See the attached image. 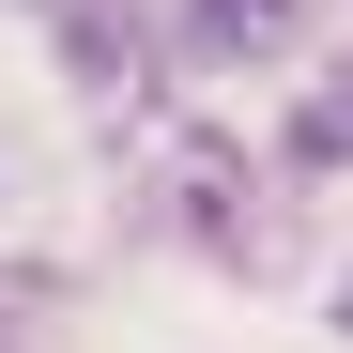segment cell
<instances>
[{
	"instance_id": "1",
	"label": "cell",
	"mask_w": 353,
	"mask_h": 353,
	"mask_svg": "<svg viewBox=\"0 0 353 353\" xmlns=\"http://www.w3.org/2000/svg\"><path fill=\"white\" fill-rule=\"evenodd\" d=\"M307 0H185V62H261Z\"/></svg>"
},
{
	"instance_id": "2",
	"label": "cell",
	"mask_w": 353,
	"mask_h": 353,
	"mask_svg": "<svg viewBox=\"0 0 353 353\" xmlns=\"http://www.w3.org/2000/svg\"><path fill=\"white\" fill-rule=\"evenodd\" d=\"M338 338H353V276H338Z\"/></svg>"
}]
</instances>
